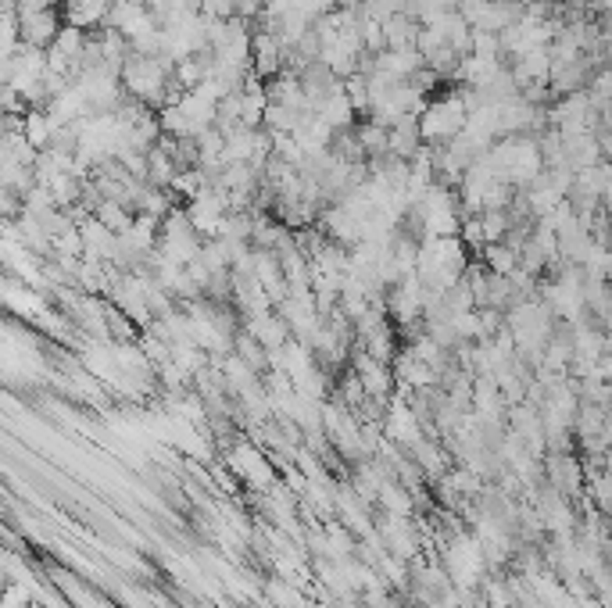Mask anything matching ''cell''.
<instances>
[{"mask_svg":"<svg viewBox=\"0 0 612 608\" xmlns=\"http://www.w3.org/2000/svg\"><path fill=\"white\" fill-rule=\"evenodd\" d=\"M204 15L229 22V19H236V0H204Z\"/></svg>","mask_w":612,"mask_h":608,"instance_id":"e0dca14e","label":"cell"},{"mask_svg":"<svg viewBox=\"0 0 612 608\" xmlns=\"http://www.w3.org/2000/svg\"><path fill=\"white\" fill-rule=\"evenodd\" d=\"M598 380H605V383H612V351L598 361Z\"/></svg>","mask_w":612,"mask_h":608,"instance_id":"d6986e66","label":"cell"},{"mask_svg":"<svg viewBox=\"0 0 612 608\" xmlns=\"http://www.w3.org/2000/svg\"><path fill=\"white\" fill-rule=\"evenodd\" d=\"M326 126H333L337 133H344V130H354V104L347 100V93H344V83H340V90H333L322 104H319V111H315Z\"/></svg>","mask_w":612,"mask_h":608,"instance_id":"8992f818","label":"cell"},{"mask_svg":"<svg viewBox=\"0 0 612 608\" xmlns=\"http://www.w3.org/2000/svg\"><path fill=\"white\" fill-rule=\"evenodd\" d=\"M362 43H365V51H370V54H384V51H387V33H384V22H377V19H365V15H362Z\"/></svg>","mask_w":612,"mask_h":608,"instance_id":"2e32d148","label":"cell"},{"mask_svg":"<svg viewBox=\"0 0 612 608\" xmlns=\"http://www.w3.org/2000/svg\"><path fill=\"white\" fill-rule=\"evenodd\" d=\"M465 122H469V107H465V100H462V90L430 100V107H426L423 118H419L423 144H426V147H448V144L465 130Z\"/></svg>","mask_w":612,"mask_h":608,"instance_id":"6da1fadb","label":"cell"},{"mask_svg":"<svg viewBox=\"0 0 612 608\" xmlns=\"http://www.w3.org/2000/svg\"><path fill=\"white\" fill-rule=\"evenodd\" d=\"M423 68H426V58L419 51H384V54L373 58V72H384V75H391L398 83L412 79Z\"/></svg>","mask_w":612,"mask_h":608,"instance_id":"277c9868","label":"cell"},{"mask_svg":"<svg viewBox=\"0 0 612 608\" xmlns=\"http://www.w3.org/2000/svg\"><path fill=\"white\" fill-rule=\"evenodd\" d=\"M233 354L236 358H243V365H248V369H255L258 376H266L273 365H269V351L255 340V333H248V329H240L236 333V340H233Z\"/></svg>","mask_w":612,"mask_h":608,"instance_id":"9c48e42d","label":"cell"},{"mask_svg":"<svg viewBox=\"0 0 612 608\" xmlns=\"http://www.w3.org/2000/svg\"><path fill=\"white\" fill-rule=\"evenodd\" d=\"M61 26H65V22H61L58 8L22 15V43H26V47H40V51H47V47H54V40H58V33H61Z\"/></svg>","mask_w":612,"mask_h":608,"instance_id":"3957f363","label":"cell"},{"mask_svg":"<svg viewBox=\"0 0 612 608\" xmlns=\"http://www.w3.org/2000/svg\"><path fill=\"white\" fill-rule=\"evenodd\" d=\"M243 329L248 333H255V340L266 347V351H283L290 340H294V333H290V322L273 308V312H266V315H255V319H248L243 322Z\"/></svg>","mask_w":612,"mask_h":608,"instance_id":"7a4b0ae2","label":"cell"},{"mask_svg":"<svg viewBox=\"0 0 612 608\" xmlns=\"http://www.w3.org/2000/svg\"><path fill=\"white\" fill-rule=\"evenodd\" d=\"M187 8L190 12H204V0H187Z\"/></svg>","mask_w":612,"mask_h":608,"instance_id":"ffe728a7","label":"cell"},{"mask_svg":"<svg viewBox=\"0 0 612 608\" xmlns=\"http://www.w3.org/2000/svg\"><path fill=\"white\" fill-rule=\"evenodd\" d=\"M179 107H183V114L190 118V126H194V137H201L204 130H211L215 122H219V100L204 97L201 90H194V93H183Z\"/></svg>","mask_w":612,"mask_h":608,"instance_id":"5b68a950","label":"cell"},{"mask_svg":"<svg viewBox=\"0 0 612 608\" xmlns=\"http://www.w3.org/2000/svg\"><path fill=\"white\" fill-rule=\"evenodd\" d=\"M480 262L495 276H513L520 269V251L509 248V243H487V248L480 251Z\"/></svg>","mask_w":612,"mask_h":608,"instance_id":"8fae6325","label":"cell"},{"mask_svg":"<svg viewBox=\"0 0 612 608\" xmlns=\"http://www.w3.org/2000/svg\"><path fill=\"white\" fill-rule=\"evenodd\" d=\"M384 33H387V51H419V33L423 26L412 19V15H394L384 22Z\"/></svg>","mask_w":612,"mask_h":608,"instance_id":"52a82bcc","label":"cell"},{"mask_svg":"<svg viewBox=\"0 0 612 608\" xmlns=\"http://www.w3.org/2000/svg\"><path fill=\"white\" fill-rule=\"evenodd\" d=\"M86 43H90V29H79V26H72V22H65L61 33H58V40H54V47H58L65 58H72L76 65L83 61Z\"/></svg>","mask_w":612,"mask_h":608,"instance_id":"4fadbf2b","label":"cell"},{"mask_svg":"<svg viewBox=\"0 0 612 608\" xmlns=\"http://www.w3.org/2000/svg\"><path fill=\"white\" fill-rule=\"evenodd\" d=\"M483 233H487V243H502L509 233H513V218L509 211H483Z\"/></svg>","mask_w":612,"mask_h":608,"instance_id":"5bb4252c","label":"cell"},{"mask_svg":"<svg viewBox=\"0 0 612 608\" xmlns=\"http://www.w3.org/2000/svg\"><path fill=\"white\" fill-rule=\"evenodd\" d=\"M93 215H97L111 233H118V236L130 233L133 222H137V211H133L130 204H122V201H100V208H97Z\"/></svg>","mask_w":612,"mask_h":608,"instance_id":"7c38bea8","label":"cell"},{"mask_svg":"<svg viewBox=\"0 0 612 608\" xmlns=\"http://www.w3.org/2000/svg\"><path fill=\"white\" fill-rule=\"evenodd\" d=\"M423 147V133H419V118H401L398 126H391V154L401 162H412Z\"/></svg>","mask_w":612,"mask_h":608,"instance_id":"ba28073f","label":"cell"},{"mask_svg":"<svg viewBox=\"0 0 612 608\" xmlns=\"http://www.w3.org/2000/svg\"><path fill=\"white\" fill-rule=\"evenodd\" d=\"M354 137L365 151V158H387L391 154V130L380 126V122H362V126H354Z\"/></svg>","mask_w":612,"mask_h":608,"instance_id":"30bf717a","label":"cell"},{"mask_svg":"<svg viewBox=\"0 0 612 608\" xmlns=\"http://www.w3.org/2000/svg\"><path fill=\"white\" fill-rule=\"evenodd\" d=\"M262 12H266V0H236V19L255 22L262 19Z\"/></svg>","mask_w":612,"mask_h":608,"instance_id":"ac0fdd59","label":"cell"},{"mask_svg":"<svg viewBox=\"0 0 612 608\" xmlns=\"http://www.w3.org/2000/svg\"><path fill=\"white\" fill-rule=\"evenodd\" d=\"M462 243L469 251H476V258H480V251L487 248V233H483V218L480 215H469V218H462Z\"/></svg>","mask_w":612,"mask_h":608,"instance_id":"9a60e30c","label":"cell"}]
</instances>
